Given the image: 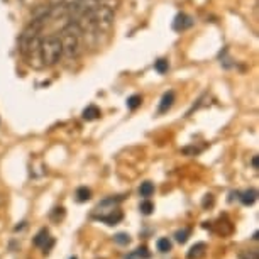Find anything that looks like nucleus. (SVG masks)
Returning <instances> with one entry per match:
<instances>
[{"mask_svg": "<svg viewBox=\"0 0 259 259\" xmlns=\"http://www.w3.org/2000/svg\"><path fill=\"white\" fill-rule=\"evenodd\" d=\"M63 58V45L60 34H50L46 37H41L39 45V60L42 66H55Z\"/></svg>", "mask_w": 259, "mask_h": 259, "instance_id": "1", "label": "nucleus"}, {"mask_svg": "<svg viewBox=\"0 0 259 259\" xmlns=\"http://www.w3.org/2000/svg\"><path fill=\"white\" fill-rule=\"evenodd\" d=\"M81 29L75 21H68V24L61 29V45H63V56L66 58H75L80 53L81 48Z\"/></svg>", "mask_w": 259, "mask_h": 259, "instance_id": "2", "label": "nucleus"}, {"mask_svg": "<svg viewBox=\"0 0 259 259\" xmlns=\"http://www.w3.org/2000/svg\"><path fill=\"white\" fill-rule=\"evenodd\" d=\"M94 19H95V27L97 32H109L112 27H114V21H115V12H112L110 9H107L104 6H97L94 9Z\"/></svg>", "mask_w": 259, "mask_h": 259, "instance_id": "3", "label": "nucleus"}, {"mask_svg": "<svg viewBox=\"0 0 259 259\" xmlns=\"http://www.w3.org/2000/svg\"><path fill=\"white\" fill-rule=\"evenodd\" d=\"M94 219L107 224V226H117V224L122 222V219H124V213H122L119 208H112V210H109V212L95 215Z\"/></svg>", "mask_w": 259, "mask_h": 259, "instance_id": "4", "label": "nucleus"}, {"mask_svg": "<svg viewBox=\"0 0 259 259\" xmlns=\"http://www.w3.org/2000/svg\"><path fill=\"white\" fill-rule=\"evenodd\" d=\"M192 26H193L192 17L187 16L185 12L178 14V16L175 17V21H173V29H175V31H178V32L187 31V29H188V27H192Z\"/></svg>", "mask_w": 259, "mask_h": 259, "instance_id": "5", "label": "nucleus"}, {"mask_svg": "<svg viewBox=\"0 0 259 259\" xmlns=\"http://www.w3.org/2000/svg\"><path fill=\"white\" fill-rule=\"evenodd\" d=\"M175 99H177V95H175V92H173V90L166 92V94L163 95V99H161V102H159L158 114H164V112H168V110L171 109V107H173Z\"/></svg>", "mask_w": 259, "mask_h": 259, "instance_id": "6", "label": "nucleus"}, {"mask_svg": "<svg viewBox=\"0 0 259 259\" xmlns=\"http://www.w3.org/2000/svg\"><path fill=\"white\" fill-rule=\"evenodd\" d=\"M207 254V244L205 242H197L188 249L187 259H202Z\"/></svg>", "mask_w": 259, "mask_h": 259, "instance_id": "7", "label": "nucleus"}, {"mask_svg": "<svg viewBox=\"0 0 259 259\" xmlns=\"http://www.w3.org/2000/svg\"><path fill=\"white\" fill-rule=\"evenodd\" d=\"M239 200H241L242 205H247V207H249V205H252L257 200V190H254V188L246 190L244 193L239 195Z\"/></svg>", "mask_w": 259, "mask_h": 259, "instance_id": "8", "label": "nucleus"}, {"mask_svg": "<svg viewBox=\"0 0 259 259\" xmlns=\"http://www.w3.org/2000/svg\"><path fill=\"white\" fill-rule=\"evenodd\" d=\"M48 239H50V231H48L46 227H42L41 231H39L36 236H34V239H32V244L36 247H42L45 244L48 242Z\"/></svg>", "mask_w": 259, "mask_h": 259, "instance_id": "9", "label": "nucleus"}, {"mask_svg": "<svg viewBox=\"0 0 259 259\" xmlns=\"http://www.w3.org/2000/svg\"><path fill=\"white\" fill-rule=\"evenodd\" d=\"M81 115H83V119H85V120H97V119H99V117L102 115V112H100L99 107L92 104V105L87 107L85 110H83V114H81Z\"/></svg>", "mask_w": 259, "mask_h": 259, "instance_id": "10", "label": "nucleus"}, {"mask_svg": "<svg viewBox=\"0 0 259 259\" xmlns=\"http://www.w3.org/2000/svg\"><path fill=\"white\" fill-rule=\"evenodd\" d=\"M75 197H76V202L85 203V202H89V200L92 198V190L87 188V187H80L76 190Z\"/></svg>", "mask_w": 259, "mask_h": 259, "instance_id": "11", "label": "nucleus"}, {"mask_svg": "<svg viewBox=\"0 0 259 259\" xmlns=\"http://www.w3.org/2000/svg\"><path fill=\"white\" fill-rule=\"evenodd\" d=\"M153 193H154V183H151V182H144V183H141V187H139V195L143 198H149V197H153Z\"/></svg>", "mask_w": 259, "mask_h": 259, "instance_id": "12", "label": "nucleus"}, {"mask_svg": "<svg viewBox=\"0 0 259 259\" xmlns=\"http://www.w3.org/2000/svg\"><path fill=\"white\" fill-rule=\"evenodd\" d=\"M192 236V229L190 227H185L182 229V231H177L175 232V241H177L178 244H185L188 241V237Z\"/></svg>", "mask_w": 259, "mask_h": 259, "instance_id": "13", "label": "nucleus"}, {"mask_svg": "<svg viewBox=\"0 0 259 259\" xmlns=\"http://www.w3.org/2000/svg\"><path fill=\"white\" fill-rule=\"evenodd\" d=\"M65 208L63 207H56V208H53L51 210V213H50V219H51V222H56V224H60L63 219H65Z\"/></svg>", "mask_w": 259, "mask_h": 259, "instance_id": "14", "label": "nucleus"}, {"mask_svg": "<svg viewBox=\"0 0 259 259\" xmlns=\"http://www.w3.org/2000/svg\"><path fill=\"white\" fill-rule=\"evenodd\" d=\"M156 247H158V251L159 252H169L171 251V247H173V244H171V241L168 237H161L158 239V242H156Z\"/></svg>", "mask_w": 259, "mask_h": 259, "instance_id": "15", "label": "nucleus"}, {"mask_svg": "<svg viewBox=\"0 0 259 259\" xmlns=\"http://www.w3.org/2000/svg\"><path fill=\"white\" fill-rule=\"evenodd\" d=\"M139 210H141V213H143V215H151L154 212V203L151 202L149 198H144L143 202H141V205H139Z\"/></svg>", "mask_w": 259, "mask_h": 259, "instance_id": "16", "label": "nucleus"}, {"mask_svg": "<svg viewBox=\"0 0 259 259\" xmlns=\"http://www.w3.org/2000/svg\"><path fill=\"white\" fill-rule=\"evenodd\" d=\"M114 242L119 246H129L131 244V236L127 232H117L114 236Z\"/></svg>", "mask_w": 259, "mask_h": 259, "instance_id": "17", "label": "nucleus"}, {"mask_svg": "<svg viewBox=\"0 0 259 259\" xmlns=\"http://www.w3.org/2000/svg\"><path fill=\"white\" fill-rule=\"evenodd\" d=\"M239 259H259V252L257 249H242L241 252L237 254Z\"/></svg>", "mask_w": 259, "mask_h": 259, "instance_id": "18", "label": "nucleus"}, {"mask_svg": "<svg viewBox=\"0 0 259 259\" xmlns=\"http://www.w3.org/2000/svg\"><path fill=\"white\" fill-rule=\"evenodd\" d=\"M100 6H104L107 9H110L112 12H117L122 6V0H100Z\"/></svg>", "mask_w": 259, "mask_h": 259, "instance_id": "19", "label": "nucleus"}, {"mask_svg": "<svg viewBox=\"0 0 259 259\" xmlns=\"http://www.w3.org/2000/svg\"><path fill=\"white\" fill-rule=\"evenodd\" d=\"M127 109H131V110H136L138 107H141V104H143V97L141 95H133V97H129L127 99Z\"/></svg>", "mask_w": 259, "mask_h": 259, "instance_id": "20", "label": "nucleus"}, {"mask_svg": "<svg viewBox=\"0 0 259 259\" xmlns=\"http://www.w3.org/2000/svg\"><path fill=\"white\" fill-rule=\"evenodd\" d=\"M134 254V257L136 259H149L151 257V252H149V249L146 247V246H139L136 251H133Z\"/></svg>", "mask_w": 259, "mask_h": 259, "instance_id": "21", "label": "nucleus"}, {"mask_svg": "<svg viewBox=\"0 0 259 259\" xmlns=\"http://www.w3.org/2000/svg\"><path fill=\"white\" fill-rule=\"evenodd\" d=\"M168 68H169V63H168V60H164V58H161V60H158L154 63V70L158 73H161V75L168 71Z\"/></svg>", "mask_w": 259, "mask_h": 259, "instance_id": "22", "label": "nucleus"}, {"mask_svg": "<svg viewBox=\"0 0 259 259\" xmlns=\"http://www.w3.org/2000/svg\"><path fill=\"white\" fill-rule=\"evenodd\" d=\"M53 246H55V241H53V239L50 237V239H48V242L41 247V249H42V252H45V256H48V254L51 252V247H53Z\"/></svg>", "mask_w": 259, "mask_h": 259, "instance_id": "23", "label": "nucleus"}, {"mask_svg": "<svg viewBox=\"0 0 259 259\" xmlns=\"http://www.w3.org/2000/svg\"><path fill=\"white\" fill-rule=\"evenodd\" d=\"M183 153H185V154H198V153H200V149H198V148H185V149H183Z\"/></svg>", "mask_w": 259, "mask_h": 259, "instance_id": "24", "label": "nucleus"}, {"mask_svg": "<svg viewBox=\"0 0 259 259\" xmlns=\"http://www.w3.org/2000/svg\"><path fill=\"white\" fill-rule=\"evenodd\" d=\"M212 205L213 203V197H212V195H205V200H203V207H205V205Z\"/></svg>", "mask_w": 259, "mask_h": 259, "instance_id": "25", "label": "nucleus"}, {"mask_svg": "<svg viewBox=\"0 0 259 259\" xmlns=\"http://www.w3.org/2000/svg\"><path fill=\"white\" fill-rule=\"evenodd\" d=\"M251 166H252L254 169L259 168V158H257V156H254V158L251 159Z\"/></svg>", "mask_w": 259, "mask_h": 259, "instance_id": "26", "label": "nucleus"}, {"mask_svg": "<svg viewBox=\"0 0 259 259\" xmlns=\"http://www.w3.org/2000/svg\"><path fill=\"white\" fill-rule=\"evenodd\" d=\"M50 6H60V4H65V0H48Z\"/></svg>", "mask_w": 259, "mask_h": 259, "instance_id": "27", "label": "nucleus"}, {"mask_svg": "<svg viewBox=\"0 0 259 259\" xmlns=\"http://www.w3.org/2000/svg\"><path fill=\"white\" fill-rule=\"evenodd\" d=\"M24 227H26V222H21V226H16V227H14V232H19V231H22Z\"/></svg>", "mask_w": 259, "mask_h": 259, "instance_id": "28", "label": "nucleus"}, {"mask_svg": "<svg viewBox=\"0 0 259 259\" xmlns=\"http://www.w3.org/2000/svg\"><path fill=\"white\" fill-rule=\"evenodd\" d=\"M257 236H259V234H257V231H256V232L252 234V237H251V239H252V241H257Z\"/></svg>", "mask_w": 259, "mask_h": 259, "instance_id": "29", "label": "nucleus"}, {"mask_svg": "<svg viewBox=\"0 0 259 259\" xmlns=\"http://www.w3.org/2000/svg\"><path fill=\"white\" fill-rule=\"evenodd\" d=\"M2 202H4V198H2V195H0V205H2Z\"/></svg>", "mask_w": 259, "mask_h": 259, "instance_id": "30", "label": "nucleus"}, {"mask_svg": "<svg viewBox=\"0 0 259 259\" xmlns=\"http://www.w3.org/2000/svg\"><path fill=\"white\" fill-rule=\"evenodd\" d=\"M70 259H78V257H76V256H71Z\"/></svg>", "mask_w": 259, "mask_h": 259, "instance_id": "31", "label": "nucleus"}]
</instances>
